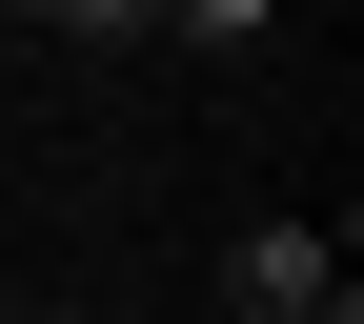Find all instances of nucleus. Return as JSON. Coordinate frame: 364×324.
Wrapping results in <instances>:
<instances>
[{
  "instance_id": "nucleus-3",
  "label": "nucleus",
  "mask_w": 364,
  "mask_h": 324,
  "mask_svg": "<svg viewBox=\"0 0 364 324\" xmlns=\"http://www.w3.org/2000/svg\"><path fill=\"white\" fill-rule=\"evenodd\" d=\"M0 324H21V304H0Z\"/></svg>"
},
{
  "instance_id": "nucleus-2",
  "label": "nucleus",
  "mask_w": 364,
  "mask_h": 324,
  "mask_svg": "<svg viewBox=\"0 0 364 324\" xmlns=\"http://www.w3.org/2000/svg\"><path fill=\"white\" fill-rule=\"evenodd\" d=\"M263 41H284V0H162V61L203 81H263Z\"/></svg>"
},
{
  "instance_id": "nucleus-1",
  "label": "nucleus",
  "mask_w": 364,
  "mask_h": 324,
  "mask_svg": "<svg viewBox=\"0 0 364 324\" xmlns=\"http://www.w3.org/2000/svg\"><path fill=\"white\" fill-rule=\"evenodd\" d=\"M223 324H364V304H344V244H324L304 203H263L243 244H223Z\"/></svg>"
}]
</instances>
